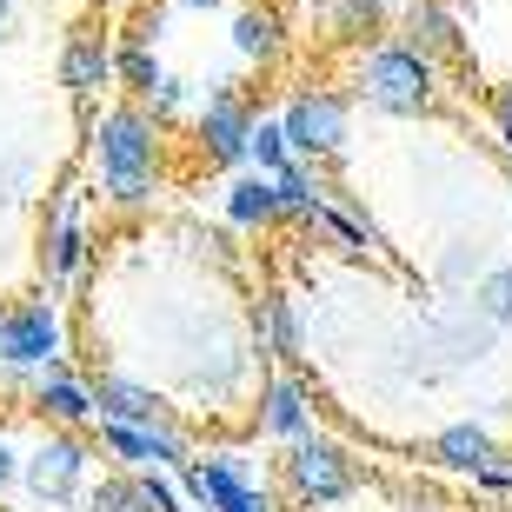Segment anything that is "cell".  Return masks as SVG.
<instances>
[{"mask_svg": "<svg viewBox=\"0 0 512 512\" xmlns=\"http://www.w3.org/2000/svg\"><path fill=\"white\" fill-rule=\"evenodd\" d=\"M506 153H512V140H506Z\"/></svg>", "mask_w": 512, "mask_h": 512, "instance_id": "cell-33", "label": "cell"}, {"mask_svg": "<svg viewBox=\"0 0 512 512\" xmlns=\"http://www.w3.org/2000/svg\"><path fill=\"white\" fill-rule=\"evenodd\" d=\"M426 466H439V473H466V479H479L486 466H499V439L486 433L479 419H459V426L433 433V446H426Z\"/></svg>", "mask_w": 512, "mask_h": 512, "instance_id": "cell-9", "label": "cell"}, {"mask_svg": "<svg viewBox=\"0 0 512 512\" xmlns=\"http://www.w3.org/2000/svg\"><path fill=\"white\" fill-rule=\"evenodd\" d=\"M253 100L247 94H233V87H213L207 107L193 114V140H200V153H207L213 167H247V153H253Z\"/></svg>", "mask_w": 512, "mask_h": 512, "instance_id": "cell-6", "label": "cell"}, {"mask_svg": "<svg viewBox=\"0 0 512 512\" xmlns=\"http://www.w3.org/2000/svg\"><path fill=\"white\" fill-rule=\"evenodd\" d=\"M7 27H14V0H0V40H7Z\"/></svg>", "mask_w": 512, "mask_h": 512, "instance_id": "cell-31", "label": "cell"}, {"mask_svg": "<svg viewBox=\"0 0 512 512\" xmlns=\"http://www.w3.org/2000/svg\"><path fill=\"white\" fill-rule=\"evenodd\" d=\"M286 493L300 499V506H340L353 486H360V466H353V453H346L340 439L326 433H306L286 446Z\"/></svg>", "mask_w": 512, "mask_h": 512, "instance_id": "cell-3", "label": "cell"}, {"mask_svg": "<svg viewBox=\"0 0 512 512\" xmlns=\"http://www.w3.org/2000/svg\"><path fill=\"white\" fill-rule=\"evenodd\" d=\"M94 160H100V187H120V180H153L160 167V120L147 107H107L94 120Z\"/></svg>", "mask_w": 512, "mask_h": 512, "instance_id": "cell-2", "label": "cell"}, {"mask_svg": "<svg viewBox=\"0 0 512 512\" xmlns=\"http://www.w3.org/2000/svg\"><path fill=\"white\" fill-rule=\"evenodd\" d=\"M180 100H187V87L167 74V87H160V94H147V114H153V120H167V114H180Z\"/></svg>", "mask_w": 512, "mask_h": 512, "instance_id": "cell-26", "label": "cell"}, {"mask_svg": "<svg viewBox=\"0 0 512 512\" xmlns=\"http://www.w3.org/2000/svg\"><path fill=\"white\" fill-rule=\"evenodd\" d=\"M87 512H153L140 473H100L94 493H87Z\"/></svg>", "mask_w": 512, "mask_h": 512, "instance_id": "cell-20", "label": "cell"}, {"mask_svg": "<svg viewBox=\"0 0 512 512\" xmlns=\"http://www.w3.org/2000/svg\"><path fill=\"white\" fill-rule=\"evenodd\" d=\"M107 80H120V74H114V47H107L100 34H74L67 47H60V87H67L74 100H94Z\"/></svg>", "mask_w": 512, "mask_h": 512, "instance_id": "cell-14", "label": "cell"}, {"mask_svg": "<svg viewBox=\"0 0 512 512\" xmlns=\"http://www.w3.org/2000/svg\"><path fill=\"white\" fill-rule=\"evenodd\" d=\"M180 7H193V14H207V7H227V0H180Z\"/></svg>", "mask_w": 512, "mask_h": 512, "instance_id": "cell-32", "label": "cell"}, {"mask_svg": "<svg viewBox=\"0 0 512 512\" xmlns=\"http://www.w3.org/2000/svg\"><path fill=\"white\" fill-rule=\"evenodd\" d=\"M114 74L127 80V94H160V87H167L160 54H153V47H140V40H120V47H114Z\"/></svg>", "mask_w": 512, "mask_h": 512, "instance_id": "cell-21", "label": "cell"}, {"mask_svg": "<svg viewBox=\"0 0 512 512\" xmlns=\"http://www.w3.org/2000/svg\"><path fill=\"white\" fill-rule=\"evenodd\" d=\"M227 220L233 227H273L280 220V187L273 173H240L227 187Z\"/></svg>", "mask_w": 512, "mask_h": 512, "instance_id": "cell-18", "label": "cell"}, {"mask_svg": "<svg viewBox=\"0 0 512 512\" xmlns=\"http://www.w3.org/2000/svg\"><path fill=\"white\" fill-rule=\"evenodd\" d=\"M406 47L433 60H466V34H459V20L446 0H406Z\"/></svg>", "mask_w": 512, "mask_h": 512, "instance_id": "cell-11", "label": "cell"}, {"mask_svg": "<svg viewBox=\"0 0 512 512\" xmlns=\"http://www.w3.org/2000/svg\"><path fill=\"white\" fill-rule=\"evenodd\" d=\"M253 333H260V353L266 360H300V313H293V300L286 293H266L260 313H253Z\"/></svg>", "mask_w": 512, "mask_h": 512, "instance_id": "cell-17", "label": "cell"}, {"mask_svg": "<svg viewBox=\"0 0 512 512\" xmlns=\"http://www.w3.org/2000/svg\"><path fill=\"white\" fill-rule=\"evenodd\" d=\"M60 353H67V326H60L54 306H7L0 313V366L7 373H47V366H60Z\"/></svg>", "mask_w": 512, "mask_h": 512, "instance_id": "cell-5", "label": "cell"}, {"mask_svg": "<svg viewBox=\"0 0 512 512\" xmlns=\"http://www.w3.org/2000/svg\"><path fill=\"white\" fill-rule=\"evenodd\" d=\"M180 493H187L193 506H207V512H227L253 493V479H247L240 459H193L187 473H180Z\"/></svg>", "mask_w": 512, "mask_h": 512, "instance_id": "cell-12", "label": "cell"}, {"mask_svg": "<svg viewBox=\"0 0 512 512\" xmlns=\"http://www.w3.org/2000/svg\"><path fill=\"white\" fill-rule=\"evenodd\" d=\"M87 473H94V446L80 433H47L34 453L20 459V486H27L34 506H74L80 493H94Z\"/></svg>", "mask_w": 512, "mask_h": 512, "instance_id": "cell-4", "label": "cell"}, {"mask_svg": "<svg viewBox=\"0 0 512 512\" xmlns=\"http://www.w3.org/2000/svg\"><path fill=\"white\" fill-rule=\"evenodd\" d=\"M280 120H286V140H293V160H326V153H340L346 133H353L346 100L326 94V87H306V94H293Z\"/></svg>", "mask_w": 512, "mask_h": 512, "instance_id": "cell-7", "label": "cell"}, {"mask_svg": "<svg viewBox=\"0 0 512 512\" xmlns=\"http://www.w3.org/2000/svg\"><path fill=\"white\" fill-rule=\"evenodd\" d=\"M386 20V0H333V27L340 34H366Z\"/></svg>", "mask_w": 512, "mask_h": 512, "instance_id": "cell-24", "label": "cell"}, {"mask_svg": "<svg viewBox=\"0 0 512 512\" xmlns=\"http://www.w3.org/2000/svg\"><path fill=\"white\" fill-rule=\"evenodd\" d=\"M473 313H479L486 333H493V326H512V266H493V273L473 286Z\"/></svg>", "mask_w": 512, "mask_h": 512, "instance_id": "cell-22", "label": "cell"}, {"mask_svg": "<svg viewBox=\"0 0 512 512\" xmlns=\"http://www.w3.org/2000/svg\"><path fill=\"white\" fill-rule=\"evenodd\" d=\"M227 512H273V499H266V493H260V486H253V493H247V499H240V506H227Z\"/></svg>", "mask_w": 512, "mask_h": 512, "instance_id": "cell-30", "label": "cell"}, {"mask_svg": "<svg viewBox=\"0 0 512 512\" xmlns=\"http://www.w3.org/2000/svg\"><path fill=\"white\" fill-rule=\"evenodd\" d=\"M47 280L54 286H67L87 266V233H80V220H74V193H60V207H54V220H47Z\"/></svg>", "mask_w": 512, "mask_h": 512, "instance_id": "cell-16", "label": "cell"}, {"mask_svg": "<svg viewBox=\"0 0 512 512\" xmlns=\"http://www.w3.org/2000/svg\"><path fill=\"white\" fill-rule=\"evenodd\" d=\"M473 486H486V493H512V466L499 459V466H486V473H479Z\"/></svg>", "mask_w": 512, "mask_h": 512, "instance_id": "cell-28", "label": "cell"}, {"mask_svg": "<svg viewBox=\"0 0 512 512\" xmlns=\"http://www.w3.org/2000/svg\"><path fill=\"white\" fill-rule=\"evenodd\" d=\"M94 406L107 426H160L167 419V399L140 380H120V373H100L94 380Z\"/></svg>", "mask_w": 512, "mask_h": 512, "instance_id": "cell-13", "label": "cell"}, {"mask_svg": "<svg viewBox=\"0 0 512 512\" xmlns=\"http://www.w3.org/2000/svg\"><path fill=\"white\" fill-rule=\"evenodd\" d=\"M160 27H167V7H140V14H133V27H127V40L153 47V40H160Z\"/></svg>", "mask_w": 512, "mask_h": 512, "instance_id": "cell-25", "label": "cell"}, {"mask_svg": "<svg viewBox=\"0 0 512 512\" xmlns=\"http://www.w3.org/2000/svg\"><path fill=\"white\" fill-rule=\"evenodd\" d=\"M253 419H260L266 439H306L313 433V406H306V386L293 380V373H273V380L260 386V406H253Z\"/></svg>", "mask_w": 512, "mask_h": 512, "instance_id": "cell-10", "label": "cell"}, {"mask_svg": "<svg viewBox=\"0 0 512 512\" xmlns=\"http://www.w3.org/2000/svg\"><path fill=\"white\" fill-rule=\"evenodd\" d=\"M20 459H27V453H14V446L0 439V493H7V486H14V479H20Z\"/></svg>", "mask_w": 512, "mask_h": 512, "instance_id": "cell-29", "label": "cell"}, {"mask_svg": "<svg viewBox=\"0 0 512 512\" xmlns=\"http://www.w3.org/2000/svg\"><path fill=\"white\" fill-rule=\"evenodd\" d=\"M353 94L380 114H433L439 107V67L406 40H386V47H366L360 67H353Z\"/></svg>", "mask_w": 512, "mask_h": 512, "instance_id": "cell-1", "label": "cell"}, {"mask_svg": "<svg viewBox=\"0 0 512 512\" xmlns=\"http://www.w3.org/2000/svg\"><path fill=\"white\" fill-rule=\"evenodd\" d=\"M233 54L253 60V67H273V60L286 54V20H280V7L247 0V7L233 14Z\"/></svg>", "mask_w": 512, "mask_h": 512, "instance_id": "cell-15", "label": "cell"}, {"mask_svg": "<svg viewBox=\"0 0 512 512\" xmlns=\"http://www.w3.org/2000/svg\"><path fill=\"white\" fill-rule=\"evenodd\" d=\"M247 167H253V173H286V167H293V140H286V120H260V127H253Z\"/></svg>", "mask_w": 512, "mask_h": 512, "instance_id": "cell-23", "label": "cell"}, {"mask_svg": "<svg viewBox=\"0 0 512 512\" xmlns=\"http://www.w3.org/2000/svg\"><path fill=\"white\" fill-rule=\"evenodd\" d=\"M273 187H280V220H320V207H326V187L313 180V173L293 160L286 173H273Z\"/></svg>", "mask_w": 512, "mask_h": 512, "instance_id": "cell-19", "label": "cell"}, {"mask_svg": "<svg viewBox=\"0 0 512 512\" xmlns=\"http://www.w3.org/2000/svg\"><path fill=\"white\" fill-rule=\"evenodd\" d=\"M493 120H499V140H512V80L493 87Z\"/></svg>", "mask_w": 512, "mask_h": 512, "instance_id": "cell-27", "label": "cell"}, {"mask_svg": "<svg viewBox=\"0 0 512 512\" xmlns=\"http://www.w3.org/2000/svg\"><path fill=\"white\" fill-rule=\"evenodd\" d=\"M34 413L47 419L54 433H87V426H100L94 386L80 380V373H67V366H47L34 380Z\"/></svg>", "mask_w": 512, "mask_h": 512, "instance_id": "cell-8", "label": "cell"}]
</instances>
